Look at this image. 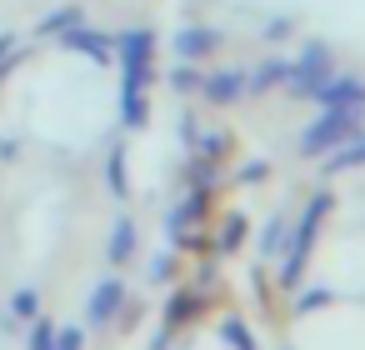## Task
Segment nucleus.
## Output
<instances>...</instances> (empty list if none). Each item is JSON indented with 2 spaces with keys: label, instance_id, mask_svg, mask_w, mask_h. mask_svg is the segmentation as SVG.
Instances as JSON below:
<instances>
[{
  "label": "nucleus",
  "instance_id": "nucleus-3",
  "mask_svg": "<svg viewBox=\"0 0 365 350\" xmlns=\"http://www.w3.org/2000/svg\"><path fill=\"white\" fill-rule=\"evenodd\" d=\"M240 86H245V76H240V71H220V76H205V81H200V91H205L210 101H220V105H225Z\"/></svg>",
  "mask_w": 365,
  "mask_h": 350
},
{
  "label": "nucleus",
  "instance_id": "nucleus-2",
  "mask_svg": "<svg viewBox=\"0 0 365 350\" xmlns=\"http://www.w3.org/2000/svg\"><path fill=\"white\" fill-rule=\"evenodd\" d=\"M175 51H180V61H200V56H210V51H215V31L190 26V31H180V36H175Z\"/></svg>",
  "mask_w": 365,
  "mask_h": 350
},
{
  "label": "nucleus",
  "instance_id": "nucleus-4",
  "mask_svg": "<svg viewBox=\"0 0 365 350\" xmlns=\"http://www.w3.org/2000/svg\"><path fill=\"white\" fill-rule=\"evenodd\" d=\"M76 21H81V11H76V6H61V11H51V16H41L36 31H41V36H61V31H71Z\"/></svg>",
  "mask_w": 365,
  "mask_h": 350
},
{
  "label": "nucleus",
  "instance_id": "nucleus-1",
  "mask_svg": "<svg viewBox=\"0 0 365 350\" xmlns=\"http://www.w3.org/2000/svg\"><path fill=\"white\" fill-rule=\"evenodd\" d=\"M66 46H71V51H81V56H91V61H106V56H110V41H106L101 31H86L81 21L66 31Z\"/></svg>",
  "mask_w": 365,
  "mask_h": 350
},
{
  "label": "nucleus",
  "instance_id": "nucleus-5",
  "mask_svg": "<svg viewBox=\"0 0 365 350\" xmlns=\"http://www.w3.org/2000/svg\"><path fill=\"white\" fill-rule=\"evenodd\" d=\"M16 66V41H0V71Z\"/></svg>",
  "mask_w": 365,
  "mask_h": 350
}]
</instances>
